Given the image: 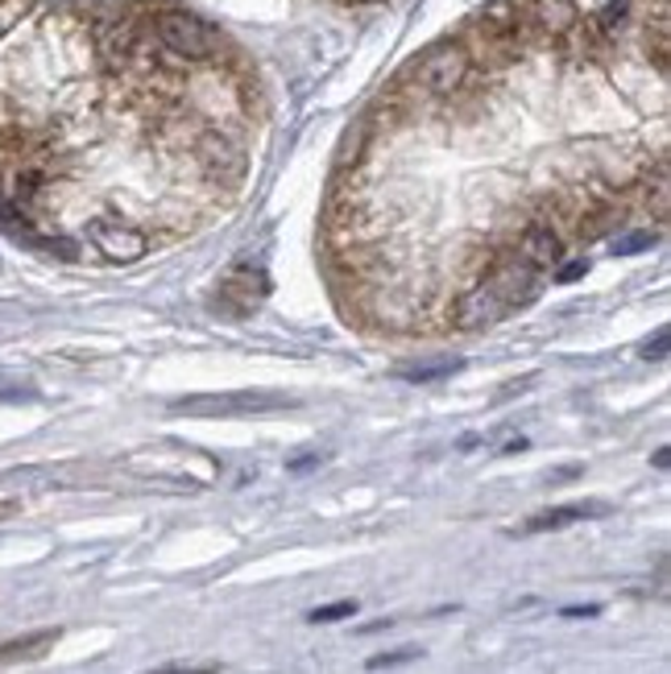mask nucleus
Returning <instances> with one entry per match:
<instances>
[{
    "instance_id": "nucleus-16",
    "label": "nucleus",
    "mask_w": 671,
    "mask_h": 674,
    "mask_svg": "<svg viewBox=\"0 0 671 674\" xmlns=\"http://www.w3.org/2000/svg\"><path fill=\"white\" fill-rule=\"evenodd\" d=\"M614 224H621V211H614V207H605V211H597V216H588L585 224H581V237L585 240H597L605 237Z\"/></svg>"
},
{
    "instance_id": "nucleus-21",
    "label": "nucleus",
    "mask_w": 671,
    "mask_h": 674,
    "mask_svg": "<svg viewBox=\"0 0 671 674\" xmlns=\"http://www.w3.org/2000/svg\"><path fill=\"white\" fill-rule=\"evenodd\" d=\"M585 270H588V261L581 257V261H572V265H560L555 278H560V282H576V278H585Z\"/></svg>"
},
{
    "instance_id": "nucleus-25",
    "label": "nucleus",
    "mask_w": 671,
    "mask_h": 674,
    "mask_svg": "<svg viewBox=\"0 0 671 674\" xmlns=\"http://www.w3.org/2000/svg\"><path fill=\"white\" fill-rule=\"evenodd\" d=\"M365 4H378V0H365Z\"/></svg>"
},
{
    "instance_id": "nucleus-20",
    "label": "nucleus",
    "mask_w": 671,
    "mask_h": 674,
    "mask_svg": "<svg viewBox=\"0 0 671 674\" xmlns=\"http://www.w3.org/2000/svg\"><path fill=\"white\" fill-rule=\"evenodd\" d=\"M414 650H394V654L386 657H369V671H381V666H398V662H411Z\"/></svg>"
},
{
    "instance_id": "nucleus-13",
    "label": "nucleus",
    "mask_w": 671,
    "mask_h": 674,
    "mask_svg": "<svg viewBox=\"0 0 671 674\" xmlns=\"http://www.w3.org/2000/svg\"><path fill=\"white\" fill-rule=\"evenodd\" d=\"M461 372V360H435V365H414V369H402L398 377L411 381V385H428V381H440V377H452Z\"/></svg>"
},
{
    "instance_id": "nucleus-18",
    "label": "nucleus",
    "mask_w": 671,
    "mask_h": 674,
    "mask_svg": "<svg viewBox=\"0 0 671 674\" xmlns=\"http://www.w3.org/2000/svg\"><path fill=\"white\" fill-rule=\"evenodd\" d=\"M647 199H654V219L663 224L668 219V166H659V178H654V186H651V195Z\"/></svg>"
},
{
    "instance_id": "nucleus-7",
    "label": "nucleus",
    "mask_w": 671,
    "mask_h": 674,
    "mask_svg": "<svg viewBox=\"0 0 671 674\" xmlns=\"http://www.w3.org/2000/svg\"><path fill=\"white\" fill-rule=\"evenodd\" d=\"M609 513V506L602 501H572V506H555V509H543V513H534L531 522L522 525L518 534H548V530H564L572 522H588V518H602Z\"/></svg>"
},
{
    "instance_id": "nucleus-5",
    "label": "nucleus",
    "mask_w": 671,
    "mask_h": 674,
    "mask_svg": "<svg viewBox=\"0 0 671 674\" xmlns=\"http://www.w3.org/2000/svg\"><path fill=\"white\" fill-rule=\"evenodd\" d=\"M485 282L498 290L510 311L518 303H531L534 294H539V270H534L527 257H501V261H494L485 270Z\"/></svg>"
},
{
    "instance_id": "nucleus-4",
    "label": "nucleus",
    "mask_w": 671,
    "mask_h": 674,
    "mask_svg": "<svg viewBox=\"0 0 671 674\" xmlns=\"http://www.w3.org/2000/svg\"><path fill=\"white\" fill-rule=\"evenodd\" d=\"M87 237L96 244V253L108 257L112 265H133L150 253V237L138 232L133 224H121V219H91Z\"/></svg>"
},
{
    "instance_id": "nucleus-12",
    "label": "nucleus",
    "mask_w": 671,
    "mask_h": 674,
    "mask_svg": "<svg viewBox=\"0 0 671 674\" xmlns=\"http://www.w3.org/2000/svg\"><path fill=\"white\" fill-rule=\"evenodd\" d=\"M58 633H30V638H18V641H4L0 645V666H9V662H25V657H37L46 654L54 645Z\"/></svg>"
},
{
    "instance_id": "nucleus-11",
    "label": "nucleus",
    "mask_w": 671,
    "mask_h": 674,
    "mask_svg": "<svg viewBox=\"0 0 671 674\" xmlns=\"http://www.w3.org/2000/svg\"><path fill=\"white\" fill-rule=\"evenodd\" d=\"M266 290H270V282H266V273L253 270L249 261H241L237 270L228 273V282H224V294H241L245 306H253L266 298Z\"/></svg>"
},
{
    "instance_id": "nucleus-23",
    "label": "nucleus",
    "mask_w": 671,
    "mask_h": 674,
    "mask_svg": "<svg viewBox=\"0 0 671 674\" xmlns=\"http://www.w3.org/2000/svg\"><path fill=\"white\" fill-rule=\"evenodd\" d=\"M320 459H324V456H307V459H294V464H291V472H307V468H315V464H320Z\"/></svg>"
},
{
    "instance_id": "nucleus-24",
    "label": "nucleus",
    "mask_w": 671,
    "mask_h": 674,
    "mask_svg": "<svg viewBox=\"0 0 671 674\" xmlns=\"http://www.w3.org/2000/svg\"><path fill=\"white\" fill-rule=\"evenodd\" d=\"M602 608L597 605H588V608H564V617H597Z\"/></svg>"
},
{
    "instance_id": "nucleus-19",
    "label": "nucleus",
    "mask_w": 671,
    "mask_h": 674,
    "mask_svg": "<svg viewBox=\"0 0 671 674\" xmlns=\"http://www.w3.org/2000/svg\"><path fill=\"white\" fill-rule=\"evenodd\" d=\"M668 327H663V331H659V336L651 339V344H647V348H642V356H647V360H663V356H668Z\"/></svg>"
},
{
    "instance_id": "nucleus-15",
    "label": "nucleus",
    "mask_w": 671,
    "mask_h": 674,
    "mask_svg": "<svg viewBox=\"0 0 671 674\" xmlns=\"http://www.w3.org/2000/svg\"><path fill=\"white\" fill-rule=\"evenodd\" d=\"M361 150H365V129L357 124L353 133H345L340 150H336V166H357L361 162Z\"/></svg>"
},
{
    "instance_id": "nucleus-17",
    "label": "nucleus",
    "mask_w": 671,
    "mask_h": 674,
    "mask_svg": "<svg viewBox=\"0 0 671 674\" xmlns=\"http://www.w3.org/2000/svg\"><path fill=\"white\" fill-rule=\"evenodd\" d=\"M357 612V605L353 600H336V605H324L311 612V621L315 624H327V621H345V617H353Z\"/></svg>"
},
{
    "instance_id": "nucleus-3",
    "label": "nucleus",
    "mask_w": 671,
    "mask_h": 674,
    "mask_svg": "<svg viewBox=\"0 0 671 674\" xmlns=\"http://www.w3.org/2000/svg\"><path fill=\"white\" fill-rule=\"evenodd\" d=\"M414 79L428 87L431 96H452L461 91V84L468 79V51L461 42H435L431 51H423Z\"/></svg>"
},
{
    "instance_id": "nucleus-8",
    "label": "nucleus",
    "mask_w": 671,
    "mask_h": 674,
    "mask_svg": "<svg viewBox=\"0 0 671 674\" xmlns=\"http://www.w3.org/2000/svg\"><path fill=\"white\" fill-rule=\"evenodd\" d=\"M522 257L531 261L534 270H543V265H560V257H564V240H560V232H555L551 224H531V228L522 232Z\"/></svg>"
},
{
    "instance_id": "nucleus-10",
    "label": "nucleus",
    "mask_w": 671,
    "mask_h": 674,
    "mask_svg": "<svg viewBox=\"0 0 671 674\" xmlns=\"http://www.w3.org/2000/svg\"><path fill=\"white\" fill-rule=\"evenodd\" d=\"M518 21H522V9H518L515 0H489L481 13V30L489 37H515Z\"/></svg>"
},
{
    "instance_id": "nucleus-22",
    "label": "nucleus",
    "mask_w": 671,
    "mask_h": 674,
    "mask_svg": "<svg viewBox=\"0 0 671 674\" xmlns=\"http://www.w3.org/2000/svg\"><path fill=\"white\" fill-rule=\"evenodd\" d=\"M18 513V501H9V497H0V522H9Z\"/></svg>"
},
{
    "instance_id": "nucleus-6",
    "label": "nucleus",
    "mask_w": 671,
    "mask_h": 674,
    "mask_svg": "<svg viewBox=\"0 0 671 674\" xmlns=\"http://www.w3.org/2000/svg\"><path fill=\"white\" fill-rule=\"evenodd\" d=\"M506 315H510V306H506V298H501L498 290L489 286L485 278L473 290H468L461 303H456V323H461L465 331H477V327H494V323L506 319Z\"/></svg>"
},
{
    "instance_id": "nucleus-14",
    "label": "nucleus",
    "mask_w": 671,
    "mask_h": 674,
    "mask_svg": "<svg viewBox=\"0 0 671 674\" xmlns=\"http://www.w3.org/2000/svg\"><path fill=\"white\" fill-rule=\"evenodd\" d=\"M654 232L651 228H642V232H626V237L614 240V253L618 257H635V253H647V249H654Z\"/></svg>"
},
{
    "instance_id": "nucleus-1",
    "label": "nucleus",
    "mask_w": 671,
    "mask_h": 674,
    "mask_svg": "<svg viewBox=\"0 0 671 674\" xmlns=\"http://www.w3.org/2000/svg\"><path fill=\"white\" fill-rule=\"evenodd\" d=\"M294 405L282 393H261V389H237V393H199V398H178L171 402L174 414L187 418H237V414H266V410H286Z\"/></svg>"
},
{
    "instance_id": "nucleus-9",
    "label": "nucleus",
    "mask_w": 671,
    "mask_h": 674,
    "mask_svg": "<svg viewBox=\"0 0 671 674\" xmlns=\"http://www.w3.org/2000/svg\"><path fill=\"white\" fill-rule=\"evenodd\" d=\"M531 18L551 37H564L569 30H576V4L572 0H531Z\"/></svg>"
},
{
    "instance_id": "nucleus-2",
    "label": "nucleus",
    "mask_w": 671,
    "mask_h": 674,
    "mask_svg": "<svg viewBox=\"0 0 671 674\" xmlns=\"http://www.w3.org/2000/svg\"><path fill=\"white\" fill-rule=\"evenodd\" d=\"M158 37H162V46L171 54H178V58H212V54L220 51V37H216V30L207 25V21L191 18V13H183V9H166V13H158L154 21Z\"/></svg>"
}]
</instances>
